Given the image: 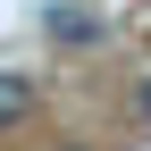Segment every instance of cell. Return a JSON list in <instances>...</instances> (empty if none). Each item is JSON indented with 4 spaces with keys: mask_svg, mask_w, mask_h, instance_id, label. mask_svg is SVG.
Listing matches in <instances>:
<instances>
[{
    "mask_svg": "<svg viewBox=\"0 0 151 151\" xmlns=\"http://www.w3.org/2000/svg\"><path fill=\"white\" fill-rule=\"evenodd\" d=\"M134 109H143V118H151V76H143V84H134Z\"/></svg>",
    "mask_w": 151,
    "mask_h": 151,
    "instance_id": "4",
    "label": "cell"
},
{
    "mask_svg": "<svg viewBox=\"0 0 151 151\" xmlns=\"http://www.w3.org/2000/svg\"><path fill=\"white\" fill-rule=\"evenodd\" d=\"M25 118H34V84L0 67V126H25Z\"/></svg>",
    "mask_w": 151,
    "mask_h": 151,
    "instance_id": "2",
    "label": "cell"
},
{
    "mask_svg": "<svg viewBox=\"0 0 151 151\" xmlns=\"http://www.w3.org/2000/svg\"><path fill=\"white\" fill-rule=\"evenodd\" d=\"M126 34H143V42H151V0H134V9H126Z\"/></svg>",
    "mask_w": 151,
    "mask_h": 151,
    "instance_id": "3",
    "label": "cell"
},
{
    "mask_svg": "<svg viewBox=\"0 0 151 151\" xmlns=\"http://www.w3.org/2000/svg\"><path fill=\"white\" fill-rule=\"evenodd\" d=\"M67 151H76V143H67Z\"/></svg>",
    "mask_w": 151,
    "mask_h": 151,
    "instance_id": "5",
    "label": "cell"
},
{
    "mask_svg": "<svg viewBox=\"0 0 151 151\" xmlns=\"http://www.w3.org/2000/svg\"><path fill=\"white\" fill-rule=\"evenodd\" d=\"M101 9H50V42H59V50H92V42H101Z\"/></svg>",
    "mask_w": 151,
    "mask_h": 151,
    "instance_id": "1",
    "label": "cell"
}]
</instances>
